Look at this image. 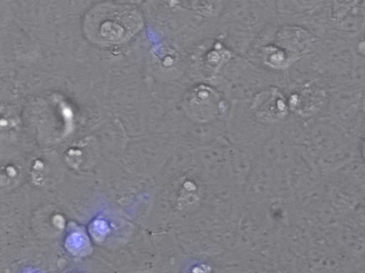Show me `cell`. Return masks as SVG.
Instances as JSON below:
<instances>
[{
  "label": "cell",
  "mask_w": 365,
  "mask_h": 273,
  "mask_svg": "<svg viewBox=\"0 0 365 273\" xmlns=\"http://www.w3.org/2000/svg\"><path fill=\"white\" fill-rule=\"evenodd\" d=\"M83 24L85 34L91 41L115 44L129 40L140 29L142 19L130 6L102 4L91 9Z\"/></svg>",
  "instance_id": "6da1fadb"
}]
</instances>
